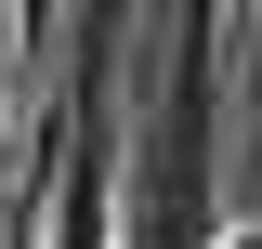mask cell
<instances>
[{"label": "cell", "instance_id": "cell-1", "mask_svg": "<svg viewBox=\"0 0 262 249\" xmlns=\"http://www.w3.org/2000/svg\"><path fill=\"white\" fill-rule=\"evenodd\" d=\"M236 249H262V236H236Z\"/></svg>", "mask_w": 262, "mask_h": 249}]
</instances>
